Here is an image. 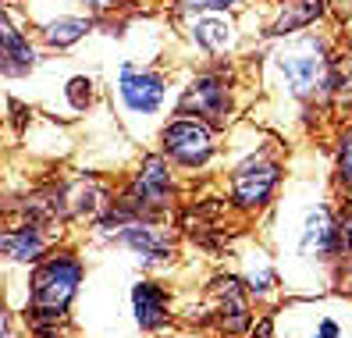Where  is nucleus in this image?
I'll list each match as a JSON object with an SVG mask.
<instances>
[{
	"mask_svg": "<svg viewBox=\"0 0 352 338\" xmlns=\"http://www.w3.org/2000/svg\"><path fill=\"white\" fill-rule=\"evenodd\" d=\"M0 338H29L25 321H22V313H18V310H8V313H4V328H0Z\"/></svg>",
	"mask_w": 352,
	"mask_h": 338,
	"instance_id": "nucleus-23",
	"label": "nucleus"
},
{
	"mask_svg": "<svg viewBox=\"0 0 352 338\" xmlns=\"http://www.w3.org/2000/svg\"><path fill=\"white\" fill-rule=\"evenodd\" d=\"M14 4H29V0H14Z\"/></svg>",
	"mask_w": 352,
	"mask_h": 338,
	"instance_id": "nucleus-29",
	"label": "nucleus"
},
{
	"mask_svg": "<svg viewBox=\"0 0 352 338\" xmlns=\"http://www.w3.org/2000/svg\"><path fill=\"white\" fill-rule=\"evenodd\" d=\"M47 61L50 54L36 39L25 8L14 0H4V11H0V75H4V82L8 86L32 82L47 68Z\"/></svg>",
	"mask_w": 352,
	"mask_h": 338,
	"instance_id": "nucleus-12",
	"label": "nucleus"
},
{
	"mask_svg": "<svg viewBox=\"0 0 352 338\" xmlns=\"http://www.w3.org/2000/svg\"><path fill=\"white\" fill-rule=\"evenodd\" d=\"M65 178V214L68 228H93L118 207V182H111L103 171H72Z\"/></svg>",
	"mask_w": 352,
	"mask_h": 338,
	"instance_id": "nucleus-18",
	"label": "nucleus"
},
{
	"mask_svg": "<svg viewBox=\"0 0 352 338\" xmlns=\"http://www.w3.org/2000/svg\"><path fill=\"white\" fill-rule=\"evenodd\" d=\"M107 103L118 121V129L132 142H153L160 125L175 114L178 78L150 61L121 57L107 75Z\"/></svg>",
	"mask_w": 352,
	"mask_h": 338,
	"instance_id": "nucleus-5",
	"label": "nucleus"
},
{
	"mask_svg": "<svg viewBox=\"0 0 352 338\" xmlns=\"http://www.w3.org/2000/svg\"><path fill=\"white\" fill-rule=\"evenodd\" d=\"M206 303H210V335L214 338H250L260 321V306L250 295L235 267H221L203 282Z\"/></svg>",
	"mask_w": 352,
	"mask_h": 338,
	"instance_id": "nucleus-11",
	"label": "nucleus"
},
{
	"mask_svg": "<svg viewBox=\"0 0 352 338\" xmlns=\"http://www.w3.org/2000/svg\"><path fill=\"white\" fill-rule=\"evenodd\" d=\"M256 22V43H274L331 22V0H263Z\"/></svg>",
	"mask_w": 352,
	"mask_h": 338,
	"instance_id": "nucleus-19",
	"label": "nucleus"
},
{
	"mask_svg": "<svg viewBox=\"0 0 352 338\" xmlns=\"http://www.w3.org/2000/svg\"><path fill=\"white\" fill-rule=\"evenodd\" d=\"M274 313V338H352V288L285 295Z\"/></svg>",
	"mask_w": 352,
	"mask_h": 338,
	"instance_id": "nucleus-10",
	"label": "nucleus"
},
{
	"mask_svg": "<svg viewBox=\"0 0 352 338\" xmlns=\"http://www.w3.org/2000/svg\"><path fill=\"white\" fill-rule=\"evenodd\" d=\"M8 310L25 324H72V313L89 285L86 249L72 239L54 246L32 271H8Z\"/></svg>",
	"mask_w": 352,
	"mask_h": 338,
	"instance_id": "nucleus-4",
	"label": "nucleus"
},
{
	"mask_svg": "<svg viewBox=\"0 0 352 338\" xmlns=\"http://www.w3.org/2000/svg\"><path fill=\"white\" fill-rule=\"evenodd\" d=\"M342 43H345V50L352 54V29H345V36H342Z\"/></svg>",
	"mask_w": 352,
	"mask_h": 338,
	"instance_id": "nucleus-28",
	"label": "nucleus"
},
{
	"mask_svg": "<svg viewBox=\"0 0 352 338\" xmlns=\"http://www.w3.org/2000/svg\"><path fill=\"white\" fill-rule=\"evenodd\" d=\"M60 114L68 118H86L100 107L103 93H107V86L93 75V72H68L60 75Z\"/></svg>",
	"mask_w": 352,
	"mask_h": 338,
	"instance_id": "nucleus-20",
	"label": "nucleus"
},
{
	"mask_svg": "<svg viewBox=\"0 0 352 338\" xmlns=\"http://www.w3.org/2000/svg\"><path fill=\"white\" fill-rule=\"evenodd\" d=\"M263 242L274 249L288 295H320L349 288L345 203L331 182V160L296 167L274 210L260 221Z\"/></svg>",
	"mask_w": 352,
	"mask_h": 338,
	"instance_id": "nucleus-1",
	"label": "nucleus"
},
{
	"mask_svg": "<svg viewBox=\"0 0 352 338\" xmlns=\"http://www.w3.org/2000/svg\"><path fill=\"white\" fill-rule=\"evenodd\" d=\"M185 185L189 182L157 146L139 150L118 182V207L129 218H175L185 200Z\"/></svg>",
	"mask_w": 352,
	"mask_h": 338,
	"instance_id": "nucleus-8",
	"label": "nucleus"
},
{
	"mask_svg": "<svg viewBox=\"0 0 352 338\" xmlns=\"http://www.w3.org/2000/svg\"><path fill=\"white\" fill-rule=\"evenodd\" d=\"M153 338H214L210 331H196V328H171V331H164V335H153Z\"/></svg>",
	"mask_w": 352,
	"mask_h": 338,
	"instance_id": "nucleus-26",
	"label": "nucleus"
},
{
	"mask_svg": "<svg viewBox=\"0 0 352 338\" xmlns=\"http://www.w3.org/2000/svg\"><path fill=\"white\" fill-rule=\"evenodd\" d=\"M228 257H232V267L239 271V278L245 282L250 295L256 299L260 310H274L285 303V278H281V267H278V257L274 249L263 242V235H239L232 239V249H228Z\"/></svg>",
	"mask_w": 352,
	"mask_h": 338,
	"instance_id": "nucleus-14",
	"label": "nucleus"
},
{
	"mask_svg": "<svg viewBox=\"0 0 352 338\" xmlns=\"http://www.w3.org/2000/svg\"><path fill=\"white\" fill-rule=\"evenodd\" d=\"M72 231L57 228L47 221L32 218H8L4 231H0V257H4V271H32L47 253L60 242H68Z\"/></svg>",
	"mask_w": 352,
	"mask_h": 338,
	"instance_id": "nucleus-17",
	"label": "nucleus"
},
{
	"mask_svg": "<svg viewBox=\"0 0 352 338\" xmlns=\"http://www.w3.org/2000/svg\"><path fill=\"white\" fill-rule=\"evenodd\" d=\"M182 22V39L199 65L210 61H239L250 47L245 14H189Z\"/></svg>",
	"mask_w": 352,
	"mask_h": 338,
	"instance_id": "nucleus-13",
	"label": "nucleus"
},
{
	"mask_svg": "<svg viewBox=\"0 0 352 338\" xmlns=\"http://www.w3.org/2000/svg\"><path fill=\"white\" fill-rule=\"evenodd\" d=\"M327 160H331V182H335L338 200L352 203V111L338 118L335 132H331Z\"/></svg>",
	"mask_w": 352,
	"mask_h": 338,
	"instance_id": "nucleus-21",
	"label": "nucleus"
},
{
	"mask_svg": "<svg viewBox=\"0 0 352 338\" xmlns=\"http://www.w3.org/2000/svg\"><path fill=\"white\" fill-rule=\"evenodd\" d=\"M129 321L142 338H153L178 328V292L160 278V274H132L129 282Z\"/></svg>",
	"mask_w": 352,
	"mask_h": 338,
	"instance_id": "nucleus-16",
	"label": "nucleus"
},
{
	"mask_svg": "<svg viewBox=\"0 0 352 338\" xmlns=\"http://www.w3.org/2000/svg\"><path fill=\"white\" fill-rule=\"evenodd\" d=\"M89 246L118 249L125 260L142 274H175L185 253V235L175 218H129L121 207H114L100 224L86 231Z\"/></svg>",
	"mask_w": 352,
	"mask_h": 338,
	"instance_id": "nucleus-6",
	"label": "nucleus"
},
{
	"mask_svg": "<svg viewBox=\"0 0 352 338\" xmlns=\"http://www.w3.org/2000/svg\"><path fill=\"white\" fill-rule=\"evenodd\" d=\"M338 50L342 32L327 25L263 43V50L256 54V86L263 96V111L285 114L302 132H314L320 121L335 118L331 78H335Z\"/></svg>",
	"mask_w": 352,
	"mask_h": 338,
	"instance_id": "nucleus-2",
	"label": "nucleus"
},
{
	"mask_svg": "<svg viewBox=\"0 0 352 338\" xmlns=\"http://www.w3.org/2000/svg\"><path fill=\"white\" fill-rule=\"evenodd\" d=\"M75 4H78L82 11H89L93 18H100V22H103L107 14H114V11H118L121 0H75Z\"/></svg>",
	"mask_w": 352,
	"mask_h": 338,
	"instance_id": "nucleus-24",
	"label": "nucleus"
},
{
	"mask_svg": "<svg viewBox=\"0 0 352 338\" xmlns=\"http://www.w3.org/2000/svg\"><path fill=\"white\" fill-rule=\"evenodd\" d=\"M175 14H250L256 8V0H175Z\"/></svg>",
	"mask_w": 352,
	"mask_h": 338,
	"instance_id": "nucleus-22",
	"label": "nucleus"
},
{
	"mask_svg": "<svg viewBox=\"0 0 352 338\" xmlns=\"http://www.w3.org/2000/svg\"><path fill=\"white\" fill-rule=\"evenodd\" d=\"M22 8H25L29 25H32L36 39L43 43V50L57 54V57H65V54L78 50L82 43H89L100 29V18H93L89 11H82L75 4H60V8L47 4L43 8V0H29Z\"/></svg>",
	"mask_w": 352,
	"mask_h": 338,
	"instance_id": "nucleus-15",
	"label": "nucleus"
},
{
	"mask_svg": "<svg viewBox=\"0 0 352 338\" xmlns=\"http://www.w3.org/2000/svg\"><path fill=\"white\" fill-rule=\"evenodd\" d=\"M292 160H288V142L256 114H245L224 132V160H221V193L228 200L232 218L245 224H260L281 200Z\"/></svg>",
	"mask_w": 352,
	"mask_h": 338,
	"instance_id": "nucleus-3",
	"label": "nucleus"
},
{
	"mask_svg": "<svg viewBox=\"0 0 352 338\" xmlns=\"http://www.w3.org/2000/svg\"><path fill=\"white\" fill-rule=\"evenodd\" d=\"M153 146L178 167L185 182L214 178L221 171V160H224V132L214 129L210 121L182 114V111H175L160 125Z\"/></svg>",
	"mask_w": 352,
	"mask_h": 338,
	"instance_id": "nucleus-9",
	"label": "nucleus"
},
{
	"mask_svg": "<svg viewBox=\"0 0 352 338\" xmlns=\"http://www.w3.org/2000/svg\"><path fill=\"white\" fill-rule=\"evenodd\" d=\"M250 338H274V313H271V310L260 313V321H256V328L250 331Z\"/></svg>",
	"mask_w": 352,
	"mask_h": 338,
	"instance_id": "nucleus-25",
	"label": "nucleus"
},
{
	"mask_svg": "<svg viewBox=\"0 0 352 338\" xmlns=\"http://www.w3.org/2000/svg\"><path fill=\"white\" fill-rule=\"evenodd\" d=\"M345 239H349V288H352V203H345Z\"/></svg>",
	"mask_w": 352,
	"mask_h": 338,
	"instance_id": "nucleus-27",
	"label": "nucleus"
},
{
	"mask_svg": "<svg viewBox=\"0 0 352 338\" xmlns=\"http://www.w3.org/2000/svg\"><path fill=\"white\" fill-rule=\"evenodd\" d=\"M245 89L235 61H210V65H196L178 78V100L175 111L192 114L210 121L214 129L228 132L235 121L245 118Z\"/></svg>",
	"mask_w": 352,
	"mask_h": 338,
	"instance_id": "nucleus-7",
	"label": "nucleus"
}]
</instances>
